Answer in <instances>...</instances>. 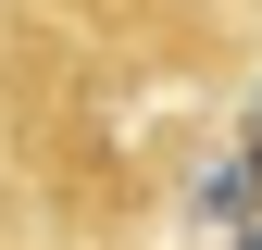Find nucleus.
Masks as SVG:
<instances>
[{"label":"nucleus","instance_id":"nucleus-1","mask_svg":"<svg viewBox=\"0 0 262 250\" xmlns=\"http://www.w3.org/2000/svg\"><path fill=\"white\" fill-rule=\"evenodd\" d=\"M250 187H262V113H250Z\"/></svg>","mask_w":262,"mask_h":250}]
</instances>
